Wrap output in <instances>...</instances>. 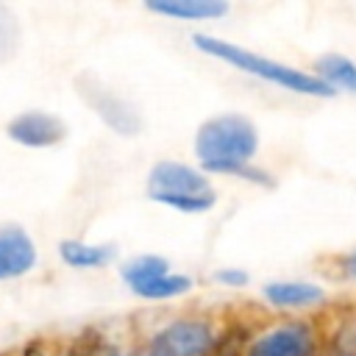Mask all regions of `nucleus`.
I'll use <instances>...</instances> for the list:
<instances>
[{
  "instance_id": "nucleus-1",
  "label": "nucleus",
  "mask_w": 356,
  "mask_h": 356,
  "mask_svg": "<svg viewBox=\"0 0 356 356\" xmlns=\"http://www.w3.org/2000/svg\"><path fill=\"white\" fill-rule=\"evenodd\" d=\"M256 150H259V131L250 117L236 111L209 117L206 122H200L195 134V153L203 170L220 175H236L259 186H270L273 184L270 175L250 164Z\"/></svg>"
},
{
  "instance_id": "nucleus-2",
  "label": "nucleus",
  "mask_w": 356,
  "mask_h": 356,
  "mask_svg": "<svg viewBox=\"0 0 356 356\" xmlns=\"http://www.w3.org/2000/svg\"><path fill=\"white\" fill-rule=\"evenodd\" d=\"M192 44L197 50H203L206 56H214L248 75H256L259 81H267V83H275L286 92H295V95H309V97H334L337 92H331L323 81H317L312 72H303V70H295L289 64H281L275 58H267V56H259L253 50H245L242 44H234V42H225V39H217V36H209V33H192Z\"/></svg>"
},
{
  "instance_id": "nucleus-3",
  "label": "nucleus",
  "mask_w": 356,
  "mask_h": 356,
  "mask_svg": "<svg viewBox=\"0 0 356 356\" xmlns=\"http://www.w3.org/2000/svg\"><path fill=\"white\" fill-rule=\"evenodd\" d=\"M147 197L184 214H203L217 206V192L209 178L184 161H156L147 172Z\"/></svg>"
},
{
  "instance_id": "nucleus-4",
  "label": "nucleus",
  "mask_w": 356,
  "mask_h": 356,
  "mask_svg": "<svg viewBox=\"0 0 356 356\" xmlns=\"http://www.w3.org/2000/svg\"><path fill=\"white\" fill-rule=\"evenodd\" d=\"M75 92L81 100L120 136H136L142 131V114L139 108L122 97L117 89H111L106 81H100L95 72H81L75 78Z\"/></svg>"
},
{
  "instance_id": "nucleus-5",
  "label": "nucleus",
  "mask_w": 356,
  "mask_h": 356,
  "mask_svg": "<svg viewBox=\"0 0 356 356\" xmlns=\"http://www.w3.org/2000/svg\"><path fill=\"white\" fill-rule=\"evenodd\" d=\"M214 331L203 320H175L156 331L145 356H209L214 350Z\"/></svg>"
},
{
  "instance_id": "nucleus-6",
  "label": "nucleus",
  "mask_w": 356,
  "mask_h": 356,
  "mask_svg": "<svg viewBox=\"0 0 356 356\" xmlns=\"http://www.w3.org/2000/svg\"><path fill=\"white\" fill-rule=\"evenodd\" d=\"M6 134L11 142L22 147L44 150L67 139V122L58 114H50L44 108H28L6 122Z\"/></svg>"
},
{
  "instance_id": "nucleus-7",
  "label": "nucleus",
  "mask_w": 356,
  "mask_h": 356,
  "mask_svg": "<svg viewBox=\"0 0 356 356\" xmlns=\"http://www.w3.org/2000/svg\"><path fill=\"white\" fill-rule=\"evenodd\" d=\"M36 259H39L36 242L22 225L17 222L0 225V281L28 275L36 267Z\"/></svg>"
},
{
  "instance_id": "nucleus-8",
  "label": "nucleus",
  "mask_w": 356,
  "mask_h": 356,
  "mask_svg": "<svg viewBox=\"0 0 356 356\" xmlns=\"http://www.w3.org/2000/svg\"><path fill=\"white\" fill-rule=\"evenodd\" d=\"M245 356H314V337L306 323H284L261 334Z\"/></svg>"
},
{
  "instance_id": "nucleus-9",
  "label": "nucleus",
  "mask_w": 356,
  "mask_h": 356,
  "mask_svg": "<svg viewBox=\"0 0 356 356\" xmlns=\"http://www.w3.org/2000/svg\"><path fill=\"white\" fill-rule=\"evenodd\" d=\"M261 295L267 298V303L278 309H306V306H317L325 298L323 286L309 281H270L264 284Z\"/></svg>"
},
{
  "instance_id": "nucleus-10",
  "label": "nucleus",
  "mask_w": 356,
  "mask_h": 356,
  "mask_svg": "<svg viewBox=\"0 0 356 356\" xmlns=\"http://www.w3.org/2000/svg\"><path fill=\"white\" fill-rule=\"evenodd\" d=\"M58 256L72 270H100L117 259V248L106 242L97 245V242H83V239H61Z\"/></svg>"
},
{
  "instance_id": "nucleus-11",
  "label": "nucleus",
  "mask_w": 356,
  "mask_h": 356,
  "mask_svg": "<svg viewBox=\"0 0 356 356\" xmlns=\"http://www.w3.org/2000/svg\"><path fill=\"white\" fill-rule=\"evenodd\" d=\"M145 6L170 19H217L228 14V3L220 0H147Z\"/></svg>"
},
{
  "instance_id": "nucleus-12",
  "label": "nucleus",
  "mask_w": 356,
  "mask_h": 356,
  "mask_svg": "<svg viewBox=\"0 0 356 356\" xmlns=\"http://www.w3.org/2000/svg\"><path fill=\"white\" fill-rule=\"evenodd\" d=\"M312 75L323 81L331 92H356V61H350L342 53H323L314 61Z\"/></svg>"
},
{
  "instance_id": "nucleus-13",
  "label": "nucleus",
  "mask_w": 356,
  "mask_h": 356,
  "mask_svg": "<svg viewBox=\"0 0 356 356\" xmlns=\"http://www.w3.org/2000/svg\"><path fill=\"white\" fill-rule=\"evenodd\" d=\"M167 273H170V261L164 256H156V253L134 256L120 267V278L125 281L128 289H136V286H142L159 275H167Z\"/></svg>"
},
{
  "instance_id": "nucleus-14",
  "label": "nucleus",
  "mask_w": 356,
  "mask_h": 356,
  "mask_svg": "<svg viewBox=\"0 0 356 356\" xmlns=\"http://www.w3.org/2000/svg\"><path fill=\"white\" fill-rule=\"evenodd\" d=\"M192 289V278L184 275V273H167V275H159L136 289H131L136 298H145V300H170V298H178V295H186Z\"/></svg>"
},
{
  "instance_id": "nucleus-15",
  "label": "nucleus",
  "mask_w": 356,
  "mask_h": 356,
  "mask_svg": "<svg viewBox=\"0 0 356 356\" xmlns=\"http://www.w3.org/2000/svg\"><path fill=\"white\" fill-rule=\"evenodd\" d=\"M19 42H22V31H19L17 14L6 3H0V64L17 56Z\"/></svg>"
},
{
  "instance_id": "nucleus-16",
  "label": "nucleus",
  "mask_w": 356,
  "mask_h": 356,
  "mask_svg": "<svg viewBox=\"0 0 356 356\" xmlns=\"http://www.w3.org/2000/svg\"><path fill=\"white\" fill-rule=\"evenodd\" d=\"M214 281H220L222 286H231V289H239L248 284V273L242 267H222L214 273Z\"/></svg>"
},
{
  "instance_id": "nucleus-17",
  "label": "nucleus",
  "mask_w": 356,
  "mask_h": 356,
  "mask_svg": "<svg viewBox=\"0 0 356 356\" xmlns=\"http://www.w3.org/2000/svg\"><path fill=\"white\" fill-rule=\"evenodd\" d=\"M342 267H345V273H348L350 278H356V250H353V253H350V256L342 261Z\"/></svg>"
}]
</instances>
